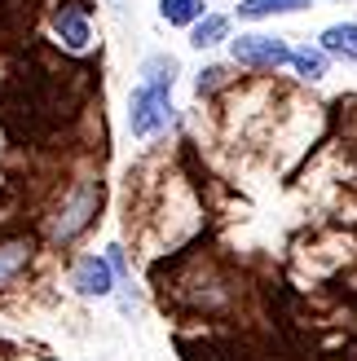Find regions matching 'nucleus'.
I'll return each instance as SVG.
<instances>
[{"label":"nucleus","instance_id":"nucleus-10","mask_svg":"<svg viewBox=\"0 0 357 361\" xmlns=\"http://www.w3.org/2000/svg\"><path fill=\"white\" fill-rule=\"evenodd\" d=\"M186 35H190V49H199V53L221 49V44L234 40V13H217V9H212V13L199 18V23H194Z\"/></svg>","mask_w":357,"mask_h":361},{"label":"nucleus","instance_id":"nucleus-6","mask_svg":"<svg viewBox=\"0 0 357 361\" xmlns=\"http://www.w3.org/2000/svg\"><path fill=\"white\" fill-rule=\"evenodd\" d=\"M331 66H335V62L327 58V49L317 44V40H296V44H291V62H287V71H291L300 84H309V88L327 84Z\"/></svg>","mask_w":357,"mask_h":361},{"label":"nucleus","instance_id":"nucleus-7","mask_svg":"<svg viewBox=\"0 0 357 361\" xmlns=\"http://www.w3.org/2000/svg\"><path fill=\"white\" fill-rule=\"evenodd\" d=\"M309 9H313V0H238L234 23L260 27V23H274V18H296V13H309Z\"/></svg>","mask_w":357,"mask_h":361},{"label":"nucleus","instance_id":"nucleus-13","mask_svg":"<svg viewBox=\"0 0 357 361\" xmlns=\"http://www.w3.org/2000/svg\"><path fill=\"white\" fill-rule=\"evenodd\" d=\"M115 309L123 317H141L146 313V295H141V286L137 282H119V291H115Z\"/></svg>","mask_w":357,"mask_h":361},{"label":"nucleus","instance_id":"nucleus-9","mask_svg":"<svg viewBox=\"0 0 357 361\" xmlns=\"http://www.w3.org/2000/svg\"><path fill=\"white\" fill-rule=\"evenodd\" d=\"M317 44L327 49L331 62H344V66H357V18H340L317 31Z\"/></svg>","mask_w":357,"mask_h":361},{"label":"nucleus","instance_id":"nucleus-5","mask_svg":"<svg viewBox=\"0 0 357 361\" xmlns=\"http://www.w3.org/2000/svg\"><path fill=\"white\" fill-rule=\"evenodd\" d=\"M49 35L58 40L66 53H88L93 49V18H88L84 0H58L49 13Z\"/></svg>","mask_w":357,"mask_h":361},{"label":"nucleus","instance_id":"nucleus-14","mask_svg":"<svg viewBox=\"0 0 357 361\" xmlns=\"http://www.w3.org/2000/svg\"><path fill=\"white\" fill-rule=\"evenodd\" d=\"M106 260H111L119 282H133V251L123 247V243H106Z\"/></svg>","mask_w":357,"mask_h":361},{"label":"nucleus","instance_id":"nucleus-11","mask_svg":"<svg viewBox=\"0 0 357 361\" xmlns=\"http://www.w3.org/2000/svg\"><path fill=\"white\" fill-rule=\"evenodd\" d=\"M155 5H159V18H164L168 27H181V31H190L199 18L212 13L207 0H155Z\"/></svg>","mask_w":357,"mask_h":361},{"label":"nucleus","instance_id":"nucleus-15","mask_svg":"<svg viewBox=\"0 0 357 361\" xmlns=\"http://www.w3.org/2000/svg\"><path fill=\"white\" fill-rule=\"evenodd\" d=\"M111 5H119V0H111Z\"/></svg>","mask_w":357,"mask_h":361},{"label":"nucleus","instance_id":"nucleus-3","mask_svg":"<svg viewBox=\"0 0 357 361\" xmlns=\"http://www.w3.org/2000/svg\"><path fill=\"white\" fill-rule=\"evenodd\" d=\"M291 35H278V31H238L234 40H229V62L247 75H278V71H287L291 62Z\"/></svg>","mask_w":357,"mask_h":361},{"label":"nucleus","instance_id":"nucleus-1","mask_svg":"<svg viewBox=\"0 0 357 361\" xmlns=\"http://www.w3.org/2000/svg\"><path fill=\"white\" fill-rule=\"evenodd\" d=\"M181 75V62L172 53H146L137 66V84L128 93V133L137 141H155L159 133L176 128V102L172 88Z\"/></svg>","mask_w":357,"mask_h":361},{"label":"nucleus","instance_id":"nucleus-12","mask_svg":"<svg viewBox=\"0 0 357 361\" xmlns=\"http://www.w3.org/2000/svg\"><path fill=\"white\" fill-rule=\"evenodd\" d=\"M234 80H238L234 62H207L199 75H194V93H199V102H207V97H217L221 88H229Z\"/></svg>","mask_w":357,"mask_h":361},{"label":"nucleus","instance_id":"nucleus-2","mask_svg":"<svg viewBox=\"0 0 357 361\" xmlns=\"http://www.w3.org/2000/svg\"><path fill=\"white\" fill-rule=\"evenodd\" d=\"M102 198H106V194H102V180H97L93 172L66 180L62 194H58V203H53L49 216H44V238H49V247H58V251L75 247L84 233L97 225Z\"/></svg>","mask_w":357,"mask_h":361},{"label":"nucleus","instance_id":"nucleus-8","mask_svg":"<svg viewBox=\"0 0 357 361\" xmlns=\"http://www.w3.org/2000/svg\"><path fill=\"white\" fill-rule=\"evenodd\" d=\"M31 260H35V243L27 238V233L0 243V291H9V286L23 282L27 269H31Z\"/></svg>","mask_w":357,"mask_h":361},{"label":"nucleus","instance_id":"nucleus-4","mask_svg":"<svg viewBox=\"0 0 357 361\" xmlns=\"http://www.w3.org/2000/svg\"><path fill=\"white\" fill-rule=\"evenodd\" d=\"M66 286H71L75 300L97 304V300H115L119 278H115L111 260H106V251H80V256L66 264Z\"/></svg>","mask_w":357,"mask_h":361}]
</instances>
